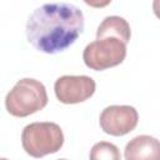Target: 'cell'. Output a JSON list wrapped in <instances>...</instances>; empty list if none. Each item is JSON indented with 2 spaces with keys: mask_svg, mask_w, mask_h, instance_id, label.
<instances>
[{
  "mask_svg": "<svg viewBox=\"0 0 160 160\" xmlns=\"http://www.w3.org/2000/svg\"><path fill=\"white\" fill-rule=\"evenodd\" d=\"M84 30L82 11L69 2L45 4L29 16L28 41L39 51L56 54L75 42Z\"/></svg>",
  "mask_w": 160,
  "mask_h": 160,
  "instance_id": "6da1fadb",
  "label": "cell"
},
{
  "mask_svg": "<svg viewBox=\"0 0 160 160\" xmlns=\"http://www.w3.org/2000/svg\"><path fill=\"white\" fill-rule=\"evenodd\" d=\"M48 104V94L42 82L35 79H21L8 92L5 106L9 114L25 118L44 109Z\"/></svg>",
  "mask_w": 160,
  "mask_h": 160,
  "instance_id": "7a4b0ae2",
  "label": "cell"
},
{
  "mask_svg": "<svg viewBox=\"0 0 160 160\" xmlns=\"http://www.w3.org/2000/svg\"><path fill=\"white\" fill-rule=\"evenodd\" d=\"M21 144L30 156L42 158L61 149L64 134L61 128L55 122H32L24 128Z\"/></svg>",
  "mask_w": 160,
  "mask_h": 160,
  "instance_id": "3957f363",
  "label": "cell"
},
{
  "mask_svg": "<svg viewBox=\"0 0 160 160\" xmlns=\"http://www.w3.org/2000/svg\"><path fill=\"white\" fill-rule=\"evenodd\" d=\"M125 56L126 44L114 36L96 39L95 41L86 45L82 52V60L85 65L96 71L121 64Z\"/></svg>",
  "mask_w": 160,
  "mask_h": 160,
  "instance_id": "277c9868",
  "label": "cell"
},
{
  "mask_svg": "<svg viewBox=\"0 0 160 160\" xmlns=\"http://www.w3.org/2000/svg\"><path fill=\"white\" fill-rule=\"evenodd\" d=\"M138 121V111L130 105H110L101 111L99 119L101 130L112 136L129 134L136 128Z\"/></svg>",
  "mask_w": 160,
  "mask_h": 160,
  "instance_id": "5b68a950",
  "label": "cell"
},
{
  "mask_svg": "<svg viewBox=\"0 0 160 160\" xmlns=\"http://www.w3.org/2000/svg\"><path fill=\"white\" fill-rule=\"evenodd\" d=\"M95 81L86 75H64L54 85L58 100L62 104H79L92 96L95 92Z\"/></svg>",
  "mask_w": 160,
  "mask_h": 160,
  "instance_id": "8992f818",
  "label": "cell"
},
{
  "mask_svg": "<svg viewBox=\"0 0 160 160\" xmlns=\"http://www.w3.org/2000/svg\"><path fill=\"white\" fill-rule=\"evenodd\" d=\"M126 160H160V141L150 135H139L125 146Z\"/></svg>",
  "mask_w": 160,
  "mask_h": 160,
  "instance_id": "52a82bcc",
  "label": "cell"
},
{
  "mask_svg": "<svg viewBox=\"0 0 160 160\" xmlns=\"http://www.w3.org/2000/svg\"><path fill=\"white\" fill-rule=\"evenodd\" d=\"M108 36L118 38L125 44H128L131 36L130 25L121 16H106L96 30V39H102Z\"/></svg>",
  "mask_w": 160,
  "mask_h": 160,
  "instance_id": "ba28073f",
  "label": "cell"
},
{
  "mask_svg": "<svg viewBox=\"0 0 160 160\" xmlns=\"http://www.w3.org/2000/svg\"><path fill=\"white\" fill-rule=\"evenodd\" d=\"M90 159L91 160H119L120 152L114 144L108 141H100L91 148Z\"/></svg>",
  "mask_w": 160,
  "mask_h": 160,
  "instance_id": "9c48e42d",
  "label": "cell"
},
{
  "mask_svg": "<svg viewBox=\"0 0 160 160\" xmlns=\"http://www.w3.org/2000/svg\"><path fill=\"white\" fill-rule=\"evenodd\" d=\"M86 5H89V6H91V8H105V6H108L110 2H111V0H82Z\"/></svg>",
  "mask_w": 160,
  "mask_h": 160,
  "instance_id": "30bf717a",
  "label": "cell"
},
{
  "mask_svg": "<svg viewBox=\"0 0 160 160\" xmlns=\"http://www.w3.org/2000/svg\"><path fill=\"white\" fill-rule=\"evenodd\" d=\"M152 10H154V14L156 15V18L160 19V0L152 1Z\"/></svg>",
  "mask_w": 160,
  "mask_h": 160,
  "instance_id": "8fae6325",
  "label": "cell"
}]
</instances>
